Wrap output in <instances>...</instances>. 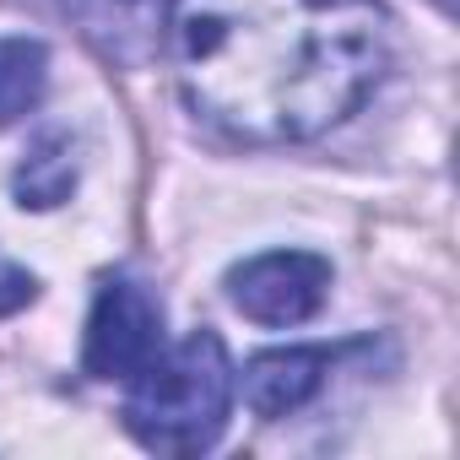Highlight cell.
<instances>
[{"label": "cell", "instance_id": "1", "mask_svg": "<svg viewBox=\"0 0 460 460\" xmlns=\"http://www.w3.org/2000/svg\"><path fill=\"white\" fill-rule=\"evenodd\" d=\"M163 44L184 103L250 146L325 136L390 55L379 0H173Z\"/></svg>", "mask_w": 460, "mask_h": 460}, {"label": "cell", "instance_id": "2", "mask_svg": "<svg viewBox=\"0 0 460 460\" xmlns=\"http://www.w3.org/2000/svg\"><path fill=\"white\" fill-rule=\"evenodd\" d=\"M234 406V363L211 331L163 347L125 395V428L152 455H200L217 444Z\"/></svg>", "mask_w": 460, "mask_h": 460}, {"label": "cell", "instance_id": "3", "mask_svg": "<svg viewBox=\"0 0 460 460\" xmlns=\"http://www.w3.org/2000/svg\"><path fill=\"white\" fill-rule=\"evenodd\" d=\"M157 352H163V304L130 277H103L87 314L82 368L93 379H136Z\"/></svg>", "mask_w": 460, "mask_h": 460}, {"label": "cell", "instance_id": "4", "mask_svg": "<svg viewBox=\"0 0 460 460\" xmlns=\"http://www.w3.org/2000/svg\"><path fill=\"white\" fill-rule=\"evenodd\" d=\"M227 298L255 325H304L331 298V261L309 250H271L227 271Z\"/></svg>", "mask_w": 460, "mask_h": 460}, {"label": "cell", "instance_id": "5", "mask_svg": "<svg viewBox=\"0 0 460 460\" xmlns=\"http://www.w3.org/2000/svg\"><path fill=\"white\" fill-rule=\"evenodd\" d=\"M82 39L114 66H146L168 33L173 0H60Z\"/></svg>", "mask_w": 460, "mask_h": 460}, {"label": "cell", "instance_id": "6", "mask_svg": "<svg viewBox=\"0 0 460 460\" xmlns=\"http://www.w3.org/2000/svg\"><path fill=\"white\" fill-rule=\"evenodd\" d=\"M331 347H277L244 363V401L255 417H288L309 406L331 379Z\"/></svg>", "mask_w": 460, "mask_h": 460}, {"label": "cell", "instance_id": "7", "mask_svg": "<svg viewBox=\"0 0 460 460\" xmlns=\"http://www.w3.org/2000/svg\"><path fill=\"white\" fill-rule=\"evenodd\" d=\"M49 87V49L39 39H0V125L39 109Z\"/></svg>", "mask_w": 460, "mask_h": 460}, {"label": "cell", "instance_id": "8", "mask_svg": "<svg viewBox=\"0 0 460 460\" xmlns=\"http://www.w3.org/2000/svg\"><path fill=\"white\" fill-rule=\"evenodd\" d=\"M71 190H76V152H71L66 136H44V141L28 152V163L17 168V200L49 211V206H60Z\"/></svg>", "mask_w": 460, "mask_h": 460}, {"label": "cell", "instance_id": "9", "mask_svg": "<svg viewBox=\"0 0 460 460\" xmlns=\"http://www.w3.org/2000/svg\"><path fill=\"white\" fill-rule=\"evenodd\" d=\"M39 298V282H33V271H22L17 261H6L0 255V320L6 314H17V309H28Z\"/></svg>", "mask_w": 460, "mask_h": 460}]
</instances>
